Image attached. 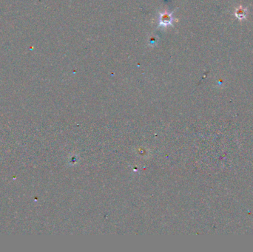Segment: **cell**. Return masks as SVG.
Instances as JSON below:
<instances>
[{
  "instance_id": "obj_2",
  "label": "cell",
  "mask_w": 253,
  "mask_h": 252,
  "mask_svg": "<svg viewBox=\"0 0 253 252\" xmlns=\"http://www.w3.org/2000/svg\"><path fill=\"white\" fill-rule=\"evenodd\" d=\"M171 18L167 15V14H165L164 16H162L161 18V20H162V22H166V24H168L169 22V20H170Z\"/></svg>"
},
{
  "instance_id": "obj_1",
  "label": "cell",
  "mask_w": 253,
  "mask_h": 252,
  "mask_svg": "<svg viewBox=\"0 0 253 252\" xmlns=\"http://www.w3.org/2000/svg\"><path fill=\"white\" fill-rule=\"evenodd\" d=\"M236 16H237L238 18H239V19H244L246 16V13H245L244 10L242 8L238 9L237 11V13H236Z\"/></svg>"
}]
</instances>
